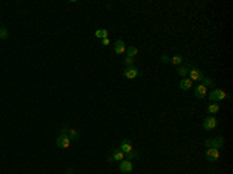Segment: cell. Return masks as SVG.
Segmentation results:
<instances>
[{"instance_id":"cell-12","label":"cell","mask_w":233,"mask_h":174,"mask_svg":"<svg viewBox=\"0 0 233 174\" xmlns=\"http://www.w3.org/2000/svg\"><path fill=\"white\" fill-rule=\"evenodd\" d=\"M219 159V149H207V160L216 162Z\"/></svg>"},{"instance_id":"cell-10","label":"cell","mask_w":233,"mask_h":174,"mask_svg":"<svg viewBox=\"0 0 233 174\" xmlns=\"http://www.w3.org/2000/svg\"><path fill=\"white\" fill-rule=\"evenodd\" d=\"M120 151H123V153H124V156H126L127 153L134 151V146H132V143H131V140H129V139H124V140L120 143Z\"/></svg>"},{"instance_id":"cell-15","label":"cell","mask_w":233,"mask_h":174,"mask_svg":"<svg viewBox=\"0 0 233 174\" xmlns=\"http://www.w3.org/2000/svg\"><path fill=\"white\" fill-rule=\"evenodd\" d=\"M219 109H221V106H219V103H212L208 107H207V112H208V115H216L218 112H219Z\"/></svg>"},{"instance_id":"cell-9","label":"cell","mask_w":233,"mask_h":174,"mask_svg":"<svg viewBox=\"0 0 233 174\" xmlns=\"http://www.w3.org/2000/svg\"><path fill=\"white\" fill-rule=\"evenodd\" d=\"M114 51L117 54H124L126 53V45H124V40L123 39H117L115 44H114Z\"/></svg>"},{"instance_id":"cell-8","label":"cell","mask_w":233,"mask_h":174,"mask_svg":"<svg viewBox=\"0 0 233 174\" xmlns=\"http://www.w3.org/2000/svg\"><path fill=\"white\" fill-rule=\"evenodd\" d=\"M193 90H194V96L196 98H205L207 96V87L205 86H202V84H197L196 87H193Z\"/></svg>"},{"instance_id":"cell-27","label":"cell","mask_w":233,"mask_h":174,"mask_svg":"<svg viewBox=\"0 0 233 174\" xmlns=\"http://www.w3.org/2000/svg\"><path fill=\"white\" fill-rule=\"evenodd\" d=\"M65 174H72V170H69V171H67V173Z\"/></svg>"},{"instance_id":"cell-26","label":"cell","mask_w":233,"mask_h":174,"mask_svg":"<svg viewBox=\"0 0 233 174\" xmlns=\"http://www.w3.org/2000/svg\"><path fill=\"white\" fill-rule=\"evenodd\" d=\"M101 44H103L104 47H107V45L111 44V39H109V37H106V39H101Z\"/></svg>"},{"instance_id":"cell-4","label":"cell","mask_w":233,"mask_h":174,"mask_svg":"<svg viewBox=\"0 0 233 174\" xmlns=\"http://www.w3.org/2000/svg\"><path fill=\"white\" fill-rule=\"evenodd\" d=\"M216 126H218V120L213 117V115H208L204 121H202V128L205 129V131H212V129H216Z\"/></svg>"},{"instance_id":"cell-21","label":"cell","mask_w":233,"mask_h":174,"mask_svg":"<svg viewBox=\"0 0 233 174\" xmlns=\"http://www.w3.org/2000/svg\"><path fill=\"white\" fill-rule=\"evenodd\" d=\"M69 137H70V140H79V132L76 129H70L69 131Z\"/></svg>"},{"instance_id":"cell-24","label":"cell","mask_w":233,"mask_h":174,"mask_svg":"<svg viewBox=\"0 0 233 174\" xmlns=\"http://www.w3.org/2000/svg\"><path fill=\"white\" fill-rule=\"evenodd\" d=\"M160 61H162L163 64H169V56H168V54H162Z\"/></svg>"},{"instance_id":"cell-19","label":"cell","mask_w":233,"mask_h":174,"mask_svg":"<svg viewBox=\"0 0 233 174\" xmlns=\"http://www.w3.org/2000/svg\"><path fill=\"white\" fill-rule=\"evenodd\" d=\"M201 84H202V86H205V87L208 89V87H212V86H215V81H213L212 78H207V76H205V78H204V79L201 81Z\"/></svg>"},{"instance_id":"cell-2","label":"cell","mask_w":233,"mask_h":174,"mask_svg":"<svg viewBox=\"0 0 233 174\" xmlns=\"http://www.w3.org/2000/svg\"><path fill=\"white\" fill-rule=\"evenodd\" d=\"M188 78H190L191 81H197V82H201V81L205 78V75H204V72H202L201 68H197V67H193V65H191L190 73H188Z\"/></svg>"},{"instance_id":"cell-3","label":"cell","mask_w":233,"mask_h":174,"mask_svg":"<svg viewBox=\"0 0 233 174\" xmlns=\"http://www.w3.org/2000/svg\"><path fill=\"white\" fill-rule=\"evenodd\" d=\"M226 92L224 90H221V89H213L212 90V93H210V100L213 101V103H219V101H224L226 100Z\"/></svg>"},{"instance_id":"cell-7","label":"cell","mask_w":233,"mask_h":174,"mask_svg":"<svg viewBox=\"0 0 233 174\" xmlns=\"http://www.w3.org/2000/svg\"><path fill=\"white\" fill-rule=\"evenodd\" d=\"M118 170L121 171V173H132L134 171V165H132V160H121L120 162V167H118Z\"/></svg>"},{"instance_id":"cell-25","label":"cell","mask_w":233,"mask_h":174,"mask_svg":"<svg viewBox=\"0 0 233 174\" xmlns=\"http://www.w3.org/2000/svg\"><path fill=\"white\" fill-rule=\"evenodd\" d=\"M69 131H70V128H69V126H64V128L61 129V135H69Z\"/></svg>"},{"instance_id":"cell-22","label":"cell","mask_w":233,"mask_h":174,"mask_svg":"<svg viewBox=\"0 0 233 174\" xmlns=\"http://www.w3.org/2000/svg\"><path fill=\"white\" fill-rule=\"evenodd\" d=\"M134 62H135V61H134V58H127V56H126L123 64H124V67H126V68H129V67H134Z\"/></svg>"},{"instance_id":"cell-5","label":"cell","mask_w":233,"mask_h":174,"mask_svg":"<svg viewBox=\"0 0 233 174\" xmlns=\"http://www.w3.org/2000/svg\"><path fill=\"white\" fill-rule=\"evenodd\" d=\"M123 76H124L126 79H134V78H138V76H141V72H140L137 67H129V68H124V72H123Z\"/></svg>"},{"instance_id":"cell-16","label":"cell","mask_w":233,"mask_h":174,"mask_svg":"<svg viewBox=\"0 0 233 174\" xmlns=\"http://www.w3.org/2000/svg\"><path fill=\"white\" fill-rule=\"evenodd\" d=\"M182 62H183V58H182L180 54H174L173 58H169V64H173V65L180 67V65H182Z\"/></svg>"},{"instance_id":"cell-1","label":"cell","mask_w":233,"mask_h":174,"mask_svg":"<svg viewBox=\"0 0 233 174\" xmlns=\"http://www.w3.org/2000/svg\"><path fill=\"white\" fill-rule=\"evenodd\" d=\"M205 146H207V149H221L224 146V137L218 135L216 139H207Z\"/></svg>"},{"instance_id":"cell-23","label":"cell","mask_w":233,"mask_h":174,"mask_svg":"<svg viewBox=\"0 0 233 174\" xmlns=\"http://www.w3.org/2000/svg\"><path fill=\"white\" fill-rule=\"evenodd\" d=\"M8 36H9V34H8V30H6L5 26H2V28H0V39H2V40H6Z\"/></svg>"},{"instance_id":"cell-20","label":"cell","mask_w":233,"mask_h":174,"mask_svg":"<svg viewBox=\"0 0 233 174\" xmlns=\"http://www.w3.org/2000/svg\"><path fill=\"white\" fill-rule=\"evenodd\" d=\"M138 156H140V154H138V151H135V149H134V151L127 153L124 157H126V160H134V159H138Z\"/></svg>"},{"instance_id":"cell-6","label":"cell","mask_w":233,"mask_h":174,"mask_svg":"<svg viewBox=\"0 0 233 174\" xmlns=\"http://www.w3.org/2000/svg\"><path fill=\"white\" fill-rule=\"evenodd\" d=\"M70 145H72V140H70L69 135H59V137L56 139V146L61 148V149L70 148Z\"/></svg>"},{"instance_id":"cell-13","label":"cell","mask_w":233,"mask_h":174,"mask_svg":"<svg viewBox=\"0 0 233 174\" xmlns=\"http://www.w3.org/2000/svg\"><path fill=\"white\" fill-rule=\"evenodd\" d=\"M107 160H109V162H121V160H124V153L120 151V149H117V151H114V154H112Z\"/></svg>"},{"instance_id":"cell-17","label":"cell","mask_w":233,"mask_h":174,"mask_svg":"<svg viewBox=\"0 0 233 174\" xmlns=\"http://www.w3.org/2000/svg\"><path fill=\"white\" fill-rule=\"evenodd\" d=\"M138 54V50L135 47H126V56L127 58H135Z\"/></svg>"},{"instance_id":"cell-14","label":"cell","mask_w":233,"mask_h":174,"mask_svg":"<svg viewBox=\"0 0 233 174\" xmlns=\"http://www.w3.org/2000/svg\"><path fill=\"white\" fill-rule=\"evenodd\" d=\"M190 68H191V65H188V64L180 65V67L177 68V75H180L182 78H187V76H188V73H190Z\"/></svg>"},{"instance_id":"cell-18","label":"cell","mask_w":233,"mask_h":174,"mask_svg":"<svg viewBox=\"0 0 233 174\" xmlns=\"http://www.w3.org/2000/svg\"><path fill=\"white\" fill-rule=\"evenodd\" d=\"M95 36H97V37H100V39H106V37H109V33H107V30L100 28V30H97V31H95Z\"/></svg>"},{"instance_id":"cell-11","label":"cell","mask_w":233,"mask_h":174,"mask_svg":"<svg viewBox=\"0 0 233 174\" xmlns=\"http://www.w3.org/2000/svg\"><path fill=\"white\" fill-rule=\"evenodd\" d=\"M179 87L182 89V90H190V89H193L194 86H193V81L187 76V78H182L180 79V82H179Z\"/></svg>"}]
</instances>
